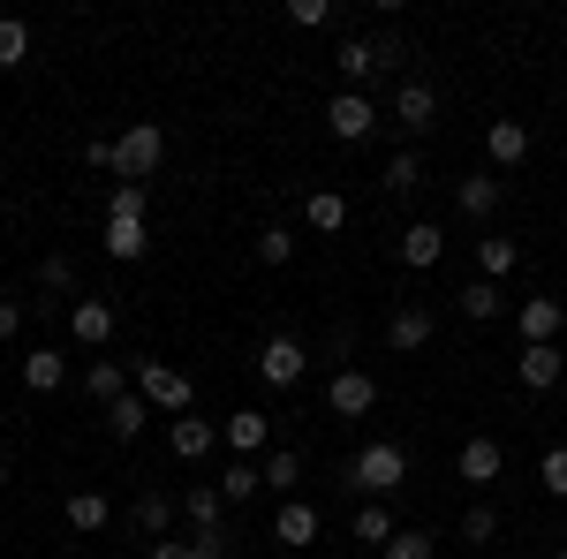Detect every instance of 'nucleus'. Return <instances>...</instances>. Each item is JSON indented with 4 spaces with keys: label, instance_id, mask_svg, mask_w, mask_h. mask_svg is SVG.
I'll use <instances>...</instances> for the list:
<instances>
[{
    "label": "nucleus",
    "instance_id": "nucleus-1",
    "mask_svg": "<svg viewBox=\"0 0 567 559\" xmlns=\"http://www.w3.org/2000/svg\"><path fill=\"white\" fill-rule=\"evenodd\" d=\"M409 484V454L393 446V438H371V446H355L349 454V491L371 507V499H393Z\"/></svg>",
    "mask_w": 567,
    "mask_h": 559
},
{
    "label": "nucleus",
    "instance_id": "nucleus-2",
    "mask_svg": "<svg viewBox=\"0 0 567 559\" xmlns=\"http://www.w3.org/2000/svg\"><path fill=\"white\" fill-rule=\"evenodd\" d=\"M159 159H167V130L159 122H130V130L114 136V182H144L152 189Z\"/></svg>",
    "mask_w": 567,
    "mask_h": 559
},
{
    "label": "nucleus",
    "instance_id": "nucleus-3",
    "mask_svg": "<svg viewBox=\"0 0 567 559\" xmlns=\"http://www.w3.org/2000/svg\"><path fill=\"white\" fill-rule=\"evenodd\" d=\"M303 371H310V348L296 341V333H265V341H258V379L272 393L303 386Z\"/></svg>",
    "mask_w": 567,
    "mask_h": 559
},
{
    "label": "nucleus",
    "instance_id": "nucleus-4",
    "mask_svg": "<svg viewBox=\"0 0 567 559\" xmlns=\"http://www.w3.org/2000/svg\"><path fill=\"white\" fill-rule=\"evenodd\" d=\"M326 408H333L341 424H355V416H371V408H379V379H371L363 363H341V371L326 379Z\"/></svg>",
    "mask_w": 567,
    "mask_h": 559
},
{
    "label": "nucleus",
    "instance_id": "nucleus-5",
    "mask_svg": "<svg viewBox=\"0 0 567 559\" xmlns=\"http://www.w3.org/2000/svg\"><path fill=\"white\" fill-rule=\"evenodd\" d=\"M326 130L341 136V144H363V136L379 130V99L371 91H333L326 99Z\"/></svg>",
    "mask_w": 567,
    "mask_h": 559
},
{
    "label": "nucleus",
    "instance_id": "nucleus-6",
    "mask_svg": "<svg viewBox=\"0 0 567 559\" xmlns=\"http://www.w3.org/2000/svg\"><path fill=\"white\" fill-rule=\"evenodd\" d=\"M136 393L152 401V408H167V416H189V371H175V363H136Z\"/></svg>",
    "mask_w": 567,
    "mask_h": 559
},
{
    "label": "nucleus",
    "instance_id": "nucleus-7",
    "mask_svg": "<svg viewBox=\"0 0 567 559\" xmlns=\"http://www.w3.org/2000/svg\"><path fill=\"white\" fill-rule=\"evenodd\" d=\"M114 325H122V318H114V302H106V296H76V302H69V341H76V348H106V341H114Z\"/></svg>",
    "mask_w": 567,
    "mask_h": 559
},
{
    "label": "nucleus",
    "instance_id": "nucleus-8",
    "mask_svg": "<svg viewBox=\"0 0 567 559\" xmlns=\"http://www.w3.org/2000/svg\"><path fill=\"white\" fill-rule=\"evenodd\" d=\"M393 130H409V136L439 130V91L424 84V76H409V84L393 91Z\"/></svg>",
    "mask_w": 567,
    "mask_h": 559
},
{
    "label": "nucleus",
    "instance_id": "nucleus-9",
    "mask_svg": "<svg viewBox=\"0 0 567 559\" xmlns=\"http://www.w3.org/2000/svg\"><path fill=\"white\" fill-rule=\"evenodd\" d=\"M454 476H462V484H499V476H507V446H499V438H462V454H454Z\"/></svg>",
    "mask_w": 567,
    "mask_h": 559
},
{
    "label": "nucleus",
    "instance_id": "nucleus-10",
    "mask_svg": "<svg viewBox=\"0 0 567 559\" xmlns=\"http://www.w3.org/2000/svg\"><path fill=\"white\" fill-rule=\"evenodd\" d=\"M454 205H462L470 219H492L499 205H507V174H492V167L462 174V182H454Z\"/></svg>",
    "mask_w": 567,
    "mask_h": 559
},
{
    "label": "nucleus",
    "instance_id": "nucleus-11",
    "mask_svg": "<svg viewBox=\"0 0 567 559\" xmlns=\"http://www.w3.org/2000/svg\"><path fill=\"white\" fill-rule=\"evenodd\" d=\"M560 325H567V302H560V296H529L523 310H515V333H523V348L560 341Z\"/></svg>",
    "mask_w": 567,
    "mask_h": 559
},
{
    "label": "nucleus",
    "instance_id": "nucleus-12",
    "mask_svg": "<svg viewBox=\"0 0 567 559\" xmlns=\"http://www.w3.org/2000/svg\"><path fill=\"white\" fill-rule=\"evenodd\" d=\"M432 310H424V302H393V318H386V348L393 355H416V348L432 341Z\"/></svg>",
    "mask_w": 567,
    "mask_h": 559
},
{
    "label": "nucleus",
    "instance_id": "nucleus-13",
    "mask_svg": "<svg viewBox=\"0 0 567 559\" xmlns=\"http://www.w3.org/2000/svg\"><path fill=\"white\" fill-rule=\"evenodd\" d=\"M175 515H182V499H167V491H152V484L136 491V507H130V521H136V537H144V545H159V537L175 529Z\"/></svg>",
    "mask_w": 567,
    "mask_h": 559
},
{
    "label": "nucleus",
    "instance_id": "nucleus-14",
    "mask_svg": "<svg viewBox=\"0 0 567 559\" xmlns=\"http://www.w3.org/2000/svg\"><path fill=\"white\" fill-rule=\"evenodd\" d=\"M439 258H446V227H439V219H416V227H401V265H409V272H432Z\"/></svg>",
    "mask_w": 567,
    "mask_h": 559
},
{
    "label": "nucleus",
    "instance_id": "nucleus-15",
    "mask_svg": "<svg viewBox=\"0 0 567 559\" xmlns=\"http://www.w3.org/2000/svg\"><path fill=\"white\" fill-rule=\"evenodd\" d=\"M484 159H492V174H515L529 159V130L523 122H492L484 130Z\"/></svg>",
    "mask_w": 567,
    "mask_h": 559
},
{
    "label": "nucleus",
    "instance_id": "nucleus-16",
    "mask_svg": "<svg viewBox=\"0 0 567 559\" xmlns=\"http://www.w3.org/2000/svg\"><path fill=\"white\" fill-rule=\"evenodd\" d=\"M515 371H523V386H529V393H553V386H560V371H567L560 341H537V348H523V355H515Z\"/></svg>",
    "mask_w": 567,
    "mask_h": 559
},
{
    "label": "nucleus",
    "instance_id": "nucleus-17",
    "mask_svg": "<svg viewBox=\"0 0 567 559\" xmlns=\"http://www.w3.org/2000/svg\"><path fill=\"white\" fill-rule=\"evenodd\" d=\"M265 408H235V416H227V424H219V438H227V446H235V462H258L265 454Z\"/></svg>",
    "mask_w": 567,
    "mask_h": 559
},
{
    "label": "nucleus",
    "instance_id": "nucleus-18",
    "mask_svg": "<svg viewBox=\"0 0 567 559\" xmlns=\"http://www.w3.org/2000/svg\"><path fill=\"white\" fill-rule=\"evenodd\" d=\"M333 69H341V84H349V91H371L379 76H386V69H379V53H371V39H341Z\"/></svg>",
    "mask_w": 567,
    "mask_h": 559
},
{
    "label": "nucleus",
    "instance_id": "nucleus-19",
    "mask_svg": "<svg viewBox=\"0 0 567 559\" xmlns=\"http://www.w3.org/2000/svg\"><path fill=\"white\" fill-rule=\"evenodd\" d=\"M167 446H175V462H205L219 446V424H205V416H175L167 424Z\"/></svg>",
    "mask_w": 567,
    "mask_h": 559
},
{
    "label": "nucleus",
    "instance_id": "nucleus-20",
    "mask_svg": "<svg viewBox=\"0 0 567 559\" xmlns=\"http://www.w3.org/2000/svg\"><path fill=\"white\" fill-rule=\"evenodd\" d=\"M303 227L310 235H341V227H349V197H341V189H310L303 197Z\"/></svg>",
    "mask_w": 567,
    "mask_h": 559
},
{
    "label": "nucleus",
    "instance_id": "nucleus-21",
    "mask_svg": "<svg viewBox=\"0 0 567 559\" xmlns=\"http://www.w3.org/2000/svg\"><path fill=\"white\" fill-rule=\"evenodd\" d=\"M23 386L31 393H61L69 386V355H61V348H31V355H23Z\"/></svg>",
    "mask_w": 567,
    "mask_h": 559
},
{
    "label": "nucleus",
    "instance_id": "nucleus-22",
    "mask_svg": "<svg viewBox=\"0 0 567 559\" xmlns=\"http://www.w3.org/2000/svg\"><path fill=\"white\" fill-rule=\"evenodd\" d=\"M318 529H326V521H318V507H303V499H288V507L272 515V545H288V552H296V545H310Z\"/></svg>",
    "mask_w": 567,
    "mask_h": 559
},
{
    "label": "nucleus",
    "instance_id": "nucleus-23",
    "mask_svg": "<svg viewBox=\"0 0 567 559\" xmlns=\"http://www.w3.org/2000/svg\"><path fill=\"white\" fill-rule=\"evenodd\" d=\"M61 515H69L76 537H99V529L114 521V499H106V491H69V507H61Z\"/></svg>",
    "mask_w": 567,
    "mask_h": 559
},
{
    "label": "nucleus",
    "instance_id": "nucleus-24",
    "mask_svg": "<svg viewBox=\"0 0 567 559\" xmlns=\"http://www.w3.org/2000/svg\"><path fill=\"white\" fill-rule=\"evenodd\" d=\"M99 242H106V258H122V265H136L144 250H152L144 219H106V227H99Z\"/></svg>",
    "mask_w": 567,
    "mask_h": 559
},
{
    "label": "nucleus",
    "instance_id": "nucleus-25",
    "mask_svg": "<svg viewBox=\"0 0 567 559\" xmlns=\"http://www.w3.org/2000/svg\"><path fill=\"white\" fill-rule=\"evenodd\" d=\"M182 515L197 521V537H205V529H219V521H227V499H219V484H189V491H182Z\"/></svg>",
    "mask_w": 567,
    "mask_h": 559
},
{
    "label": "nucleus",
    "instance_id": "nucleus-26",
    "mask_svg": "<svg viewBox=\"0 0 567 559\" xmlns=\"http://www.w3.org/2000/svg\"><path fill=\"white\" fill-rule=\"evenodd\" d=\"M84 393H91V401H106V408H114L122 393H136V371H122V363H91V371H84Z\"/></svg>",
    "mask_w": 567,
    "mask_h": 559
},
{
    "label": "nucleus",
    "instance_id": "nucleus-27",
    "mask_svg": "<svg viewBox=\"0 0 567 559\" xmlns=\"http://www.w3.org/2000/svg\"><path fill=\"white\" fill-rule=\"evenodd\" d=\"M258 491H265L258 462H227V469H219V499H227V507H243V499H258Z\"/></svg>",
    "mask_w": 567,
    "mask_h": 559
},
{
    "label": "nucleus",
    "instance_id": "nucleus-28",
    "mask_svg": "<svg viewBox=\"0 0 567 559\" xmlns=\"http://www.w3.org/2000/svg\"><path fill=\"white\" fill-rule=\"evenodd\" d=\"M393 529H401V521H393V507H386V499L355 507V545H379V552H386V545H393Z\"/></svg>",
    "mask_w": 567,
    "mask_h": 559
},
{
    "label": "nucleus",
    "instance_id": "nucleus-29",
    "mask_svg": "<svg viewBox=\"0 0 567 559\" xmlns=\"http://www.w3.org/2000/svg\"><path fill=\"white\" fill-rule=\"evenodd\" d=\"M515 265H523V250H515L507 235H484L477 242V280H507Z\"/></svg>",
    "mask_w": 567,
    "mask_h": 559
},
{
    "label": "nucleus",
    "instance_id": "nucleus-30",
    "mask_svg": "<svg viewBox=\"0 0 567 559\" xmlns=\"http://www.w3.org/2000/svg\"><path fill=\"white\" fill-rule=\"evenodd\" d=\"M462 318H477V325H492V318H499V310H507V296H499V280H470V288H462Z\"/></svg>",
    "mask_w": 567,
    "mask_h": 559
},
{
    "label": "nucleus",
    "instance_id": "nucleus-31",
    "mask_svg": "<svg viewBox=\"0 0 567 559\" xmlns=\"http://www.w3.org/2000/svg\"><path fill=\"white\" fill-rule=\"evenodd\" d=\"M296 484H303V454L296 446H272L265 454V491H296Z\"/></svg>",
    "mask_w": 567,
    "mask_h": 559
},
{
    "label": "nucleus",
    "instance_id": "nucleus-32",
    "mask_svg": "<svg viewBox=\"0 0 567 559\" xmlns=\"http://www.w3.org/2000/svg\"><path fill=\"white\" fill-rule=\"evenodd\" d=\"M23 61H31V23L0 15V69H23Z\"/></svg>",
    "mask_w": 567,
    "mask_h": 559
},
{
    "label": "nucleus",
    "instance_id": "nucleus-33",
    "mask_svg": "<svg viewBox=\"0 0 567 559\" xmlns=\"http://www.w3.org/2000/svg\"><path fill=\"white\" fill-rule=\"evenodd\" d=\"M144 205H152L144 182H114V189H106V219H144Z\"/></svg>",
    "mask_w": 567,
    "mask_h": 559
},
{
    "label": "nucleus",
    "instance_id": "nucleus-34",
    "mask_svg": "<svg viewBox=\"0 0 567 559\" xmlns=\"http://www.w3.org/2000/svg\"><path fill=\"white\" fill-rule=\"evenodd\" d=\"M144 408H152L144 393H122V401L106 408V431H114V438H136V431H144Z\"/></svg>",
    "mask_w": 567,
    "mask_h": 559
},
{
    "label": "nucleus",
    "instance_id": "nucleus-35",
    "mask_svg": "<svg viewBox=\"0 0 567 559\" xmlns=\"http://www.w3.org/2000/svg\"><path fill=\"white\" fill-rule=\"evenodd\" d=\"M416 182H424V159H416V152H393L386 159V197H409Z\"/></svg>",
    "mask_w": 567,
    "mask_h": 559
},
{
    "label": "nucleus",
    "instance_id": "nucleus-36",
    "mask_svg": "<svg viewBox=\"0 0 567 559\" xmlns=\"http://www.w3.org/2000/svg\"><path fill=\"white\" fill-rule=\"evenodd\" d=\"M386 559H439V537H432V529H393Z\"/></svg>",
    "mask_w": 567,
    "mask_h": 559
},
{
    "label": "nucleus",
    "instance_id": "nucleus-37",
    "mask_svg": "<svg viewBox=\"0 0 567 559\" xmlns=\"http://www.w3.org/2000/svg\"><path fill=\"white\" fill-rule=\"evenodd\" d=\"M39 288H45V296H69V302H76V265H69V258H45L39 265Z\"/></svg>",
    "mask_w": 567,
    "mask_h": 559
},
{
    "label": "nucleus",
    "instance_id": "nucleus-38",
    "mask_svg": "<svg viewBox=\"0 0 567 559\" xmlns=\"http://www.w3.org/2000/svg\"><path fill=\"white\" fill-rule=\"evenodd\" d=\"M537 484H545L553 499H567V446H545V462H537Z\"/></svg>",
    "mask_w": 567,
    "mask_h": 559
},
{
    "label": "nucleus",
    "instance_id": "nucleus-39",
    "mask_svg": "<svg viewBox=\"0 0 567 559\" xmlns=\"http://www.w3.org/2000/svg\"><path fill=\"white\" fill-rule=\"evenodd\" d=\"M296 258V235H288V227H265L258 235V265H288Z\"/></svg>",
    "mask_w": 567,
    "mask_h": 559
},
{
    "label": "nucleus",
    "instance_id": "nucleus-40",
    "mask_svg": "<svg viewBox=\"0 0 567 559\" xmlns=\"http://www.w3.org/2000/svg\"><path fill=\"white\" fill-rule=\"evenodd\" d=\"M462 537H470V545H492V537H499V515H492V507H470V515H462Z\"/></svg>",
    "mask_w": 567,
    "mask_h": 559
},
{
    "label": "nucleus",
    "instance_id": "nucleus-41",
    "mask_svg": "<svg viewBox=\"0 0 567 559\" xmlns=\"http://www.w3.org/2000/svg\"><path fill=\"white\" fill-rule=\"evenodd\" d=\"M288 15H296V23H303V31H326V23H333V0H296V8H288Z\"/></svg>",
    "mask_w": 567,
    "mask_h": 559
},
{
    "label": "nucleus",
    "instance_id": "nucleus-42",
    "mask_svg": "<svg viewBox=\"0 0 567 559\" xmlns=\"http://www.w3.org/2000/svg\"><path fill=\"white\" fill-rule=\"evenodd\" d=\"M23 310H31V302L0 296V341H16V333H23Z\"/></svg>",
    "mask_w": 567,
    "mask_h": 559
},
{
    "label": "nucleus",
    "instance_id": "nucleus-43",
    "mask_svg": "<svg viewBox=\"0 0 567 559\" xmlns=\"http://www.w3.org/2000/svg\"><path fill=\"white\" fill-rule=\"evenodd\" d=\"M84 167H106V174H114V136H84Z\"/></svg>",
    "mask_w": 567,
    "mask_h": 559
},
{
    "label": "nucleus",
    "instance_id": "nucleus-44",
    "mask_svg": "<svg viewBox=\"0 0 567 559\" xmlns=\"http://www.w3.org/2000/svg\"><path fill=\"white\" fill-rule=\"evenodd\" d=\"M371 53H379V69H401V61H409V45L393 39V31H386V39H371Z\"/></svg>",
    "mask_w": 567,
    "mask_h": 559
},
{
    "label": "nucleus",
    "instance_id": "nucleus-45",
    "mask_svg": "<svg viewBox=\"0 0 567 559\" xmlns=\"http://www.w3.org/2000/svg\"><path fill=\"white\" fill-rule=\"evenodd\" d=\"M144 559H197V537L175 545V537H159V545H144Z\"/></svg>",
    "mask_w": 567,
    "mask_h": 559
},
{
    "label": "nucleus",
    "instance_id": "nucleus-46",
    "mask_svg": "<svg viewBox=\"0 0 567 559\" xmlns=\"http://www.w3.org/2000/svg\"><path fill=\"white\" fill-rule=\"evenodd\" d=\"M0 476H8V454H0Z\"/></svg>",
    "mask_w": 567,
    "mask_h": 559
},
{
    "label": "nucleus",
    "instance_id": "nucleus-47",
    "mask_svg": "<svg viewBox=\"0 0 567 559\" xmlns=\"http://www.w3.org/2000/svg\"><path fill=\"white\" fill-rule=\"evenodd\" d=\"M553 559H567V545H560V552H553Z\"/></svg>",
    "mask_w": 567,
    "mask_h": 559
}]
</instances>
